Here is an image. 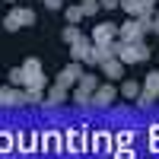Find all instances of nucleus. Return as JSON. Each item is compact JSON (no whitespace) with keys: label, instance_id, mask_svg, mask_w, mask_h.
<instances>
[{"label":"nucleus","instance_id":"1","mask_svg":"<svg viewBox=\"0 0 159 159\" xmlns=\"http://www.w3.org/2000/svg\"><path fill=\"white\" fill-rule=\"evenodd\" d=\"M89 124H70L64 127V156H83L89 153Z\"/></svg>","mask_w":159,"mask_h":159},{"label":"nucleus","instance_id":"2","mask_svg":"<svg viewBox=\"0 0 159 159\" xmlns=\"http://www.w3.org/2000/svg\"><path fill=\"white\" fill-rule=\"evenodd\" d=\"M42 153V127H16V156Z\"/></svg>","mask_w":159,"mask_h":159},{"label":"nucleus","instance_id":"3","mask_svg":"<svg viewBox=\"0 0 159 159\" xmlns=\"http://www.w3.org/2000/svg\"><path fill=\"white\" fill-rule=\"evenodd\" d=\"M111 153H115V134L108 127H92V134H89V156L111 159Z\"/></svg>","mask_w":159,"mask_h":159},{"label":"nucleus","instance_id":"4","mask_svg":"<svg viewBox=\"0 0 159 159\" xmlns=\"http://www.w3.org/2000/svg\"><path fill=\"white\" fill-rule=\"evenodd\" d=\"M42 156H48V159L64 156V130H57V124L42 127Z\"/></svg>","mask_w":159,"mask_h":159},{"label":"nucleus","instance_id":"5","mask_svg":"<svg viewBox=\"0 0 159 159\" xmlns=\"http://www.w3.org/2000/svg\"><path fill=\"white\" fill-rule=\"evenodd\" d=\"M147 57H150V48H147V42H127V45L121 42L118 61H121L124 67H127V64H143Z\"/></svg>","mask_w":159,"mask_h":159},{"label":"nucleus","instance_id":"6","mask_svg":"<svg viewBox=\"0 0 159 159\" xmlns=\"http://www.w3.org/2000/svg\"><path fill=\"white\" fill-rule=\"evenodd\" d=\"M22 25H35V13L25 10V7H13L7 13V19H3V29L7 32H19Z\"/></svg>","mask_w":159,"mask_h":159},{"label":"nucleus","instance_id":"7","mask_svg":"<svg viewBox=\"0 0 159 159\" xmlns=\"http://www.w3.org/2000/svg\"><path fill=\"white\" fill-rule=\"evenodd\" d=\"M143 35H147V32H143L140 29V22L137 19H127V22H121V25H118V42H143Z\"/></svg>","mask_w":159,"mask_h":159},{"label":"nucleus","instance_id":"8","mask_svg":"<svg viewBox=\"0 0 159 159\" xmlns=\"http://www.w3.org/2000/svg\"><path fill=\"white\" fill-rule=\"evenodd\" d=\"M92 45H108L118 38V25L115 22H99V25H92Z\"/></svg>","mask_w":159,"mask_h":159},{"label":"nucleus","instance_id":"9","mask_svg":"<svg viewBox=\"0 0 159 159\" xmlns=\"http://www.w3.org/2000/svg\"><path fill=\"white\" fill-rule=\"evenodd\" d=\"M80 76H83V64H80V61H70L67 67L57 73V86H67V89H70V86L80 83Z\"/></svg>","mask_w":159,"mask_h":159},{"label":"nucleus","instance_id":"10","mask_svg":"<svg viewBox=\"0 0 159 159\" xmlns=\"http://www.w3.org/2000/svg\"><path fill=\"white\" fill-rule=\"evenodd\" d=\"M19 105H25V89H13V86L0 89V108H19Z\"/></svg>","mask_w":159,"mask_h":159},{"label":"nucleus","instance_id":"11","mask_svg":"<svg viewBox=\"0 0 159 159\" xmlns=\"http://www.w3.org/2000/svg\"><path fill=\"white\" fill-rule=\"evenodd\" d=\"M115 99H118V89L111 83H102L96 92H92V105H96V108H108Z\"/></svg>","mask_w":159,"mask_h":159},{"label":"nucleus","instance_id":"12","mask_svg":"<svg viewBox=\"0 0 159 159\" xmlns=\"http://www.w3.org/2000/svg\"><path fill=\"white\" fill-rule=\"evenodd\" d=\"M0 156H16V127H0Z\"/></svg>","mask_w":159,"mask_h":159},{"label":"nucleus","instance_id":"13","mask_svg":"<svg viewBox=\"0 0 159 159\" xmlns=\"http://www.w3.org/2000/svg\"><path fill=\"white\" fill-rule=\"evenodd\" d=\"M92 48H96V45H92V38H86V35H83L80 42H73V45H70V57H73V61H80V64H86V57L92 54Z\"/></svg>","mask_w":159,"mask_h":159},{"label":"nucleus","instance_id":"14","mask_svg":"<svg viewBox=\"0 0 159 159\" xmlns=\"http://www.w3.org/2000/svg\"><path fill=\"white\" fill-rule=\"evenodd\" d=\"M70 96H67V86H48V92H45V105H48V108H57V105H64V102H67Z\"/></svg>","mask_w":159,"mask_h":159},{"label":"nucleus","instance_id":"15","mask_svg":"<svg viewBox=\"0 0 159 159\" xmlns=\"http://www.w3.org/2000/svg\"><path fill=\"white\" fill-rule=\"evenodd\" d=\"M99 67H102V76H108V80H118V76H124V64L118 61V57H108V61H102Z\"/></svg>","mask_w":159,"mask_h":159},{"label":"nucleus","instance_id":"16","mask_svg":"<svg viewBox=\"0 0 159 159\" xmlns=\"http://www.w3.org/2000/svg\"><path fill=\"white\" fill-rule=\"evenodd\" d=\"M115 147H137V127L115 130Z\"/></svg>","mask_w":159,"mask_h":159},{"label":"nucleus","instance_id":"17","mask_svg":"<svg viewBox=\"0 0 159 159\" xmlns=\"http://www.w3.org/2000/svg\"><path fill=\"white\" fill-rule=\"evenodd\" d=\"M143 92H147V96H153V99H159V70L147 73V80H143Z\"/></svg>","mask_w":159,"mask_h":159},{"label":"nucleus","instance_id":"18","mask_svg":"<svg viewBox=\"0 0 159 159\" xmlns=\"http://www.w3.org/2000/svg\"><path fill=\"white\" fill-rule=\"evenodd\" d=\"M140 92H143V86L137 83V80H124V83H121V96H124V99H134V102H137Z\"/></svg>","mask_w":159,"mask_h":159},{"label":"nucleus","instance_id":"19","mask_svg":"<svg viewBox=\"0 0 159 159\" xmlns=\"http://www.w3.org/2000/svg\"><path fill=\"white\" fill-rule=\"evenodd\" d=\"M80 89H86V92H96L99 86H102V80L96 76V73H83V76H80V83H76Z\"/></svg>","mask_w":159,"mask_h":159},{"label":"nucleus","instance_id":"20","mask_svg":"<svg viewBox=\"0 0 159 159\" xmlns=\"http://www.w3.org/2000/svg\"><path fill=\"white\" fill-rule=\"evenodd\" d=\"M25 89H48V76L45 73H29V76H25Z\"/></svg>","mask_w":159,"mask_h":159},{"label":"nucleus","instance_id":"21","mask_svg":"<svg viewBox=\"0 0 159 159\" xmlns=\"http://www.w3.org/2000/svg\"><path fill=\"white\" fill-rule=\"evenodd\" d=\"M121 10L127 13L130 19H137L140 13H143V0H121Z\"/></svg>","mask_w":159,"mask_h":159},{"label":"nucleus","instance_id":"22","mask_svg":"<svg viewBox=\"0 0 159 159\" xmlns=\"http://www.w3.org/2000/svg\"><path fill=\"white\" fill-rule=\"evenodd\" d=\"M70 99H73V105H80V108H89V105H92V92H86V89H80V86H76Z\"/></svg>","mask_w":159,"mask_h":159},{"label":"nucleus","instance_id":"23","mask_svg":"<svg viewBox=\"0 0 159 159\" xmlns=\"http://www.w3.org/2000/svg\"><path fill=\"white\" fill-rule=\"evenodd\" d=\"M64 16H67V22L70 25H76V22H83V7H67V10H64Z\"/></svg>","mask_w":159,"mask_h":159},{"label":"nucleus","instance_id":"24","mask_svg":"<svg viewBox=\"0 0 159 159\" xmlns=\"http://www.w3.org/2000/svg\"><path fill=\"white\" fill-rule=\"evenodd\" d=\"M25 105H45V92L42 89H25Z\"/></svg>","mask_w":159,"mask_h":159},{"label":"nucleus","instance_id":"25","mask_svg":"<svg viewBox=\"0 0 159 159\" xmlns=\"http://www.w3.org/2000/svg\"><path fill=\"white\" fill-rule=\"evenodd\" d=\"M150 153H156V156H159V121H153V124H150Z\"/></svg>","mask_w":159,"mask_h":159},{"label":"nucleus","instance_id":"26","mask_svg":"<svg viewBox=\"0 0 159 159\" xmlns=\"http://www.w3.org/2000/svg\"><path fill=\"white\" fill-rule=\"evenodd\" d=\"M61 38H64V42H67V45H73V42H80V38H83V32H80L76 25H67V29H64V35H61Z\"/></svg>","mask_w":159,"mask_h":159},{"label":"nucleus","instance_id":"27","mask_svg":"<svg viewBox=\"0 0 159 159\" xmlns=\"http://www.w3.org/2000/svg\"><path fill=\"white\" fill-rule=\"evenodd\" d=\"M111 159H137V153H134V147H115Z\"/></svg>","mask_w":159,"mask_h":159},{"label":"nucleus","instance_id":"28","mask_svg":"<svg viewBox=\"0 0 159 159\" xmlns=\"http://www.w3.org/2000/svg\"><path fill=\"white\" fill-rule=\"evenodd\" d=\"M22 70H25V76H29V73H42V61H38V57H25Z\"/></svg>","mask_w":159,"mask_h":159},{"label":"nucleus","instance_id":"29","mask_svg":"<svg viewBox=\"0 0 159 159\" xmlns=\"http://www.w3.org/2000/svg\"><path fill=\"white\" fill-rule=\"evenodd\" d=\"M7 76H10V83H13V86H25V70H22V67H16V70H10Z\"/></svg>","mask_w":159,"mask_h":159},{"label":"nucleus","instance_id":"30","mask_svg":"<svg viewBox=\"0 0 159 159\" xmlns=\"http://www.w3.org/2000/svg\"><path fill=\"white\" fill-rule=\"evenodd\" d=\"M80 7H83V16H96V13L102 10V7H99V0H83Z\"/></svg>","mask_w":159,"mask_h":159},{"label":"nucleus","instance_id":"31","mask_svg":"<svg viewBox=\"0 0 159 159\" xmlns=\"http://www.w3.org/2000/svg\"><path fill=\"white\" fill-rule=\"evenodd\" d=\"M153 102H156L153 96H147V92H140V96H137V108H150Z\"/></svg>","mask_w":159,"mask_h":159},{"label":"nucleus","instance_id":"32","mask_svg":"<svg viewBox=\"0 0 159 159\" xmlns=\"http://www.w3.org/2000/svg\"><path fill=\"white\" fill-rule=\"evenodd\" d=\"M99 7L102 10H115V7H121V0H99Z\"/></svg>","mask_w":159,"mask_h":159},{"label":"nucleus","instance_id":"33","mask_svg":"<svg viewBox=\"0 0 159 159\" xmlns=\"http://www.w3.org/2000/svg\"><path fill=\"white\" fill-rule=\"evenodd\" d=\"M45 7H48V10H61L64 0H45Z\"/></svg>","mask_w":159,"mask_h":159},{"label":"nucleus","instance_id":"34","mask_svg":"<svg viewBox=\"0 0 159 159\" xmlns=\"http://www.w3.org/2000/svg\"><path fill=\"white\" fill-rule=\"evenodd\" d=\"M153 32H156V35H159V10H156V13H153Z\"/></svg>","mask_w":159,"mask_h":159},{"label":"nucleus","instance_id":"35","mask_svg":"<svg viewBox=\"0 0 159 159\" xmlns=\"http://www.w3.org/2000/svg\"><path fill=\"white\" fill-rule=\"evenodd\" d=\"M143 7H147V10H156V0H143Z\"/></svg>","mask_w":159,"mask_h":159},{"label":"nucleus","instance_id":"36","mask_svg":"<svg viewBox=\"0 0 159 159\" xmlns=\"http://www.w3.org/2000/svg\"><path fill=\"white\" fill-rule=\"evenodd\" d=\"M7 3H16V0H7Z\"/></svg>","mask_w":159,"mask_h":159}]
</instances>
